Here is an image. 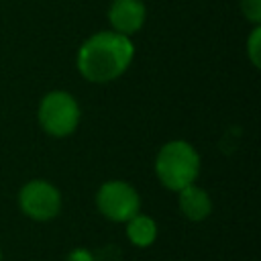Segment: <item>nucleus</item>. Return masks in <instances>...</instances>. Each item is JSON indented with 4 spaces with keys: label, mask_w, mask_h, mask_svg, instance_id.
I'll return each mask as SVG.
<instances>
[{
    "label": "nucleus",
    "mask_w": 261,
    "mask_h": 261,
    "mask_svg": "<svg viewBox=\"0 0 261 261\" xmlns=\"http://www.w3.org/2000/svg\"><path fill=\"white\" fill-rule=\"evenodd\" d=\"M124 232L130 245L145 249V247H151L157 239V222L149 214L137 212L133 218L124 222Z\"/></svg>",
    "instance_id": "8"
},
{
    "label": "nucleus",
    "mask_w": 261,
    "mask_h": 261,
    "mask_svg": "<svg viewBox=\"0 0 261 261\" xmlns=\"http://www.w3.org/2000/svg\"><path fill=\"white\" fill-rule=\"evenodd\" d=\"M80 106L75 98L63 90H53L39 104V124L51 137H69L80 124Z\"/></svg>",
    "instance_id": "3"
},
{
    "label": "nucleus",
    "mask_w": 261,
    "mask_h": 261,
    "mask_svg": "<svg viewBox=\"0 0 261 261\" xmlns=\"http://www.w3.org/2000/svg\"><path fill=\"white\" fill-rule=\"evenodd\" d=\"M96 208L98 212L112 222H126L141 210L139 192L122 179L104 181L96 192Z\"/></svg>",
    "instance_id": "4"
},
{
    "label": "nucleus",
    "mask_w": 261,
    "mask_h": 261,
    "mask_svg": "<svg viewBox=\"0 0 261 261\" xmlns=\"http://www.w3.org/2000/svg\"><path fill=\"white\" fill-rule=\"evenodd\" d=\"M0 261H2V249H0Z\"/></svg>",
    "instance_id": "12"
},
{
    "label": "nucleus",
    "mask_w": 261,
    "mask_h": 261,
    "mask_svg": "<svg viewBox=\"0 0 261 261\" xmlns=\"http://www.w3.org/2000/svg\"><path fill=\"white\" fill-rule=\"evenodd\" d=\"M135 57L130 37L114 31H100L77 49V71L92 84H108L120 77Z\"/></svg>",
    "instance_id": "1"
},
{
    "label": "nucleus",
    "mask_w": 261,
    "mask_h": 261,
    "mask_svg": "<svg viewBox=\"0 0 261 261\" xmlns=\"http://www.w3.org/2000/svg\"><path fill=\"white\" fill-rule=\"evenodd\" d=\"M200 173L198 151L181 139L165 143L155 157V175L159 184L171 192H179L190 184H196Z\"/></svg>",
    "instance_id": "2"
},
{
    "label": "nucleus",
    "mask_w": 261,
    "mask_h": 261,
    "mask_svg": "<svg viewBox=\"0 0 261 261\" xmlns=\"http://www.w3.org/2000/svg\"><path fill=\"white\" fill-rule=\"evenodd\" d=\"M177 204H179L181 214L192 222H202L212 212V200L208 192L196 184H190L177 192Z\"/></svg>",
    "instance_id": "7"
},
{
    "label": "nucleus",
    "mask_w": 261,
    "mask_h": 261,
    "mask_svg": "<svg viewBox=\"0 0 261 261\" xmlns=\"http://www.w3.org/2000/svg\"><path fill=\"white\" fill-rule=\"evenodd\" d=\"M147 8L143 0H112L108 8V22L114 33L124 37L135 35L145 24Z\"/></svg>",
    "instance_id": "6"
},
{
    "label": "nucleus",
    "mask_w": 261,
    "mask_h": 261,
    "mask_svg": "<svg viewBox=\"0 0 261 261\" xmlns=\"http://www.w3.org/2000/svg\"><path fill=\"white\" fill-rule=\"evenodd\" d=\"M18 206L31 220L47 222L61 212V192L47 179H31L18 192Z\"/></svg>",
    "instance_id": "5"
},
{
    "label": "nucleus",
    "mask_w": 261,
    "mask_h": 261,
    "mask_svg": "<svg viewBox=\"0 0 261 261\" xmlns=\"http://www.w3.org/2000/svg\"><path fill=\"white\" fill-rule=\"evenodd\" d=\"M65 261H96L94 253L86 247H75L69 251V255L65 257Z\"/></svg>",
    "instance_id": "11"
},
{
    "label": "nucleus",
    "mask_w": 261,
    "mask_h": 261,
    "mask_svg": "<svg viewBox=\"0 0 261 261\" xmlns=\"http://www.w3.org/2000/svg\"><path fill=\"white\" fill-rule=\"evenodd\" d=\"M247 53H249V59L255 67L261 65V27L255 24L249 39H247Z\"/></svg>",
    "instance_id": "9"
},
{
    "label": "nucleus",
    "mask_w": 261,
    "mask_h": 261,
    "mask_svg": "<svg viewBox=\"0 0 261 261\" xmlns=\"http://www.w3.org/2000/svg\"><path fill=\"white\" fill-rule=\"evenodd\" d=\"M241 10L247 20L261 24V0H241Z\"/></svg>",
    "instance_id": "10"
}]
</instances>
